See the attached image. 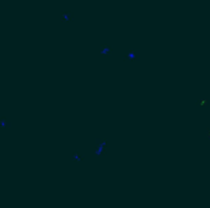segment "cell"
Listing matches in <instances>:
<instances>
[{"mask_svg":"<svg viewBox=\"0 0 210 208\" xmlns=\"http://www.w3.org/2000/svg\"><path fill=\"white\" fill-rule=\"evenodd\" d=\"M60 21L64 22V24H66V22H72L74 21V15H72L71 11H64L62 10L60 12Z\"/></svg>","mask_w":210,"mask_h":208,"instance_id":"6da1fadb","label":"cell"},{"mask_svg":"<svg viewBox=\"0 0 210 208\" xmlns=\"http://www.w3.org/2000/svg\"><path fill=\"white\" fill-rule=\"evenodd\" d=\"M6 126L11 127V123L9 121L5 116H1V118H0V127L3 129V127H6Z\"/></svg>","mask_w":210,"mask_h":208,"instance_id":"7a4b0ae2","label":"cell"},{"mask_svg":"<svg viewBox=\"0 0 210 208\" xmlns=\"http://www.w3.org/2000/svg\"><path fill=\"white\" fill-rule=\"evenodd\" d=\"M74 159H75V160H79V162H81V160L84 159V157H80L79 154H74Z\"/></svg>","mask_w":210,"mask_h":208,"instance_id":"3957f363","label":"cell"},{"mask_svg":"<svg viewBox=\"0 0 210 208\" xmlns=\"http://www.w3.org/2000/svg\"><path fill=\"white\" fill-rule=\"evenodd\" d=\"M109 50H111V49L107 48V47H106V48H102V49H101V54H107Z\"/></svg>","mask_w":210,"mask_h":208,"instance_id":"277c9868","label":"cell"}]
</instances>
